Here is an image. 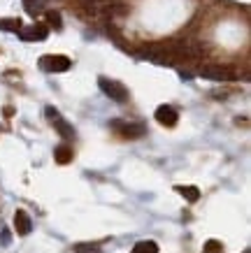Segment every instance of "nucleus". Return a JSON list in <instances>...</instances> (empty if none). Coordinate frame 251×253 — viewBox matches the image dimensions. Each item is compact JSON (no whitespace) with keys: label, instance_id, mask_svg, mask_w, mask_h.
I'll use <instances>...</instances> for the list:
<instances>
[{"label":"nucleus","instance_id":"8","mask_svg":"<svg viewBox=\"0 0 251 253\" xmlns=\"http://www.w3.org/2000/svg\"><path fill=\"white\" fill-rule=\"evenodd\" d=\"M14 228H17V232L21 237L30 235V230H33V221H30V216H28L24 209H17V214H14Z\"/></svg>","mask_w":251,"mask_h":253},{"label":"nucleus","instance_id":"17","mask_svg":"<svg viewBox=\"0 0 251 253\" xmlns=\"http://www.w3.org/2000/svg\"><path fill=\"white\" fill-rule=\"evenodd\" d=\"M7 242H9V232L5 230V232H2V244H7Z\"/></svg>","mask_w":251,"mask_h":253},{"label":"nucleus","instance_id":"14","mask_svg":"<svg viewBox=\"0 0 251 253\" xmlns=\"http://www.w3.org/2000/svg\"><path fill=\"white\" fill-rule=\"evenodd\" d=\"M47 21H49V26H54L56 30L63 28V21H61V14H58V12H47Z\"/></svg>","mask_w":251,"mask_h":253},{"label":"nucleus","instance_id":"10","mask_svg":"<svg viewBox=\"0 0 251 253\" xmlns=\"http://www.w3.org/2000/svg\"><path fill=\"white\" fill-rule=\"evenodd\" d=\"M45 5L47 0H24V7L30 17H37V14H42L45 12Z\"/></svg>","mask_w":251,"mask_h":253},{"label":"nucleus","instance_id":"9","mask_svg":"<svg viewBox=\"0 0 251 253\" xmlns=\"http://www.w3.org/2000/svg\"><path fill=\"white\" fill-rule=\"evenodd\" d=\"M72 156H75V153H72V147H68V144H61V147L54 151V158L58 165H68L72 160Z\"/></svg>","mask_w":251,"mask_h":253},{"label":"nucleus","instance_id":"6","mask_svg":"<svg viewBox=\"0 0 251 253\" xmlns=\"http://www.w3.org/2000/svg\"><path fill=\"white\" fill-rule=\"evenodd\" d=\"M19 35H21L24 42H45L47 37H49V26L47 24H33V26H28V28H21Z\"/></svg>","mask_w":251,"mask_h":253},{"label":"nucleus","instance_id":"13","mask_svg":"<svg viewBox=\"0 0 251 253\" xmlns=\"http://www.w3.org/2000/svg\"><path fill=\"white\" fill-rule=\"evenodd\" d=\"M0 30L19 33V30H21V21H19V19H0Z\"/></svg>","mask_w":251,"mask_h":253},{"label":"nucleus","instance_id":"7","mask_svg":"<svg viewBox=\"0 0 251 253\" xmlns=\"http://www.w3.org/2000/svg\"><path fill=\"white\" fill-rule=\"evenodd\" d=\"M156 121L161 123V126H165V128H172V126H177V121H179V114H177L175 107L161 105L156 109Z\"/></svg>","mask_w":251,"mask_h":253},{"label":"nucleus","instance_id":"11","mask_svg":"<svg viewBox=\"0 0 251 253\" xmlns=\"http://www.w3.org/2000/svg\"><path fill=\"white\" fill-rule=\"evenodd\" d=\"M177 193H179L184 200L188 202H198L200 200V191H198L196 186H177Z\"/></svg>","mask_w":251,"mask_h":253},{"label":"nucleus","instance_id":"15","mask_svg":"<svg viewBox=\"0 0 251 253\" xmlns=\"http://www.w3.org/2000/svg\"><path fill=\"white\" fill-rule=\"evenodd\" d=\"M202 253H224V246H221V242H216V239H209L205 244V249H202Z\"/></svg>","mask_w":251,"mask_h":253},{"label":"nucleus","instance_id":"1","mask_svg":"<svg viewBox=\"0 0 251 253\" xmlns=\"http://www.w3.org/2000/svg\"><path fill=\"white\" fill-rule=\"evenodd\" d=\"M98 86H100V91H102L109 100H114V102H126V100H128V88H126L121 81H114V79H107V77H100L98 79Z\"/></svg>","mask_w":251,"mask_h":253},{"label":"nucleus","instance_id":"4","mask_svg":"<svg viewBox=\"0 0 251 253\" xmlns=\"http://www.w3.org/2000/svg\"><path fill=\"white\" fill-rule=\"evenodd\" d=\"M200 77L212 79V81H228V79H235V72L226 65L209 63V65H200Z\"/></svg>","mask_w":251,"mask_h":253},{"label":"nucleus","instance_id":"3","mask_svg":"<svg viewBox=\"0 0 251 253\" xmlns=\"http://www.w3.org/2000/svg\"><path fill=\"white\" fill-rule=\"evenodd\" d=\"M45 114H47V119H49V123H51L56 130H58V135H61L63 140H72V137H75V128H72L70 123L63 119L61 112H58L56 107H47Z\"/></svg>","mask_w":251,"mask_h":253},{"label":"nucleus","instance_id":"2","mask_svg":"<svg viewBox=\"0 0 251 253\" xmlns=\"http://www.w3.org/2000/svg\"><path fill=\"white\" fill-rule=\"evenodd\" d=\"M72 61L68 56H63V53H47L40 58V68L45 72H68L70 70Z\"/></svg>","mask_w":251,"mask_h":253},{"label":"nucleus","instance_id":"12","mask_svg":"<svg viewBox=\"0 0 251 253\" xmlns=\"http://www.w3.org/2000/svg\"><path fill=\"white\" fill-rule=\"evenodd\" d=\"M130 253H158V244L151 242V239H147V242H137Z\"/></svg>","mask_w":251,"mask_h":253},{"label":"nucleus","instance_id":"5","mask_svg":"<svg viewBox=\"0 0 251 253\" xmlns=\"http://www.w3.org/2000/svg\"><path fill=\"white\" fill-rule=\"evenodd\" d=\"M114 130L121 135V137H128V140H137L147 132V126L144 123H126V121H112L109 123Z\"/></svg>","mask_w":251,"mask_h":253},{"label":"nucleus","instance_id":"16","mask_svg":"<svg viewBox=\"0 0 251 253\" xmlns=\"http://www.w3.org/2000/svg\"><path fill=\"white\" fill-rule=\"evenodd\" d=\"M75 253H102L96 244H77L75 246Z\"/></svg>","mask_w":251,"mask_h":253}]
</instances>
